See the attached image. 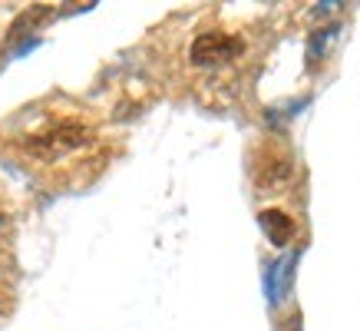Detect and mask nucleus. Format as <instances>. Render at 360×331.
Returning <instances> with one entry per match:
<instances>
[{"label":"nucleus","mask_w":360,"mask_h":331,"mask_svg":"<svg viewBox=\"0 0 360 331\" xmlns=\"http://www.w3.org/2000/svg\"><path fill=\"white\" fill-rule=\"evenodd\" d=\"M89 143H93V130L86 123L63 116V120H50L40 130H33L30 136H23L20 149L37 163L56 166L70 156H77L79 149H86Z\"/></svg>","instance_id":"obj_1"},{"label":"nucleus","mask_w":360,"mask_h":331,"mask_svg":"<svg viewBox=\"0 0 360 331\" xmlns=\"http://www.w3.org/2000/svg\"><path fill=\"white\" fill-rule=\"evenodd\" d=\"M251 176H255V186L264 189V192H278L291 182L295 176V163L291 156L278 149V146H268L264 153L255 156V166H251Z\"/></svg>","instance_id":"obj_2"},{"label":"nucleus","mask_w":360,"mask_h":331,"mask_svg":"<svg viewBox=\"0 0 360 331\" xmlns=\"http://www.w3.org/2000/svg\"><path fill=\"white\" fill-rule=\"evenodd\" d=\"M245 44H241L238 37H231V33H198L192 46H188V56H192V63L195 66H215V63H229L235 56H241Z\"/></svg>","instance_id":"obj_3"},{"label":"nucleus","mask_w":360,"mask_h":331,"mask_svg":"<svg viewBox=\"0 0 360 331\" xmlns=\"http://www.w3.org/2000/svg\"><path fill=\"white\" fill-rule=\"evenodd\" d=\"M258 222H262L264 235H268L274 245H288L291 239H295V219H291L288 212H281V209H264L262 216H258Z\"/></svg>","instance_id":"obj_4"}]
</instances>
